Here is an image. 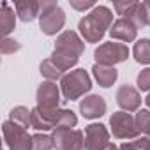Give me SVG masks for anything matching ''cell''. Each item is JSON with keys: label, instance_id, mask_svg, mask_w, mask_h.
Instances as JSON below:
<instances>
[{"label": "cell", "instance_id": "6da1fadb", "mask_svg": "<svg viewBox=\"0 0 150 150\" xmlns=\"http://www.w3.org/2000/svg\"><path fill=\"white\" fill-rule=\"evenodd\" d=\"M83 51H85V42L80 39V35L72 30H65L57 37L55 50L51 53V62L60 71H69L78 64Z\"/></svg>", "mask_w": 150, "mask_h": 150}, {"label": "cell", "instance_id": "7a4b0ae2", "mask_svg": "<svg viewBox=\"0 0 150 150\" xmlns=\"http://www.w3.org/2000/svg\"><path fill=\"white\" fill-rule=\"evenodd\" d=\"M113 23V13L106 6H96L85 18L80 20L78 28L87 42H99Z\"/></svg>", "mask_w": 150, "mask_h": 150}, {"label": "cell", "instance_id": "3957f363", "mask_svg": "<svg viewBox=\"0 0 150 150\" xmlns=\"http://www.w3.org/2000/svg\"><path fill=\"white\" fill-rule=\"evenodd\" d=\"M92 88V80L85 69H74L60 80V90L64 101H76Z\"/></svg>", "mask_w": 150, "mask_h": 150}, {"label": "cell", "instance_id": "277c9868", "mask_svg": "<svg viewBox=\"0 0 150 150\" xmlns=\"http://www.w3.org/2000/svg\"><path fill=\"white\" fill-rule=\"evenodd\" d=\"M65 25V13L55 0H42L41 2V14H39V27L41 32L46 35H55Z\"/></svg>", "mask_w": 150, "mask_h": 150}, {"label": "cell", "instance_id": "5b68a950", "mask_svg": "<svg viewBox=\"0 0 150 150\" xmlns=\"http://www.w3.org/2000/svg\"><path fill=\"white\" fill-rule=\"evenodd\" d=\"M94 58L96 64L115 67L117 64H122L129 58V48L124 42H104L94 51Z\"/></svg>", "mask_w": 150, "mask_h": 150}, {"label": "cell", "instance_id": "8992f818", "mask_svg": "<svg viewBox=\"0 0 150 150\" xmlns=\"http://www.w3.org/2000/svg\"><path fill=\"white\" fill-rule=\"evenodd\" d=\"M4 141L9 146V150H32V136L28 131L11 120H6L2 124Z\"/></svg>", "mask_w": 150, "mask_h": 150}, {"label": "cell", "instance_id": "52a82bcc", "mask_svg": "<svg viewBox=\"0 0 150 150\" xmlns=\"http://www.w3.org/2000/svg\"><path fill=\"white\" fill-rule=\"evenodd\" d=\"M111 132L118 139H134L138 138L139 131L136 127V118L127 111H117L110 117Z\"/></svg>", "mask_w": 150, "mask_h": 150}, {"label": "cell", "instance_id": "ba28073f", "mask_svg": "<svg viewBox=\"0 0 150 150\" xmlns=\"http://www.w3.org/2000/svg\"><path fill=\"white\" fill-rule=\"evenodd\" d=\"M51 136L57 150H87L85 132L80 129H55Z\"/></svg>", "mask_w": 150, "mask_h": 150}, {"label": "cell", "instance_id": "9c48e42d", "mask_svg": "<svg viewBox=\"0 0 150 150\" xmlns=\"http://www.w3.org/2000/svg\"><path fill=\"white\" fill-rule=\"evenodd\" d=\"M60 88L57 87L55 81H42L35 92V99H37V106L42 110H58L60 104Z\"/></svg>", "mask_w": 150, "mask_h": 150}, {"label": "cell", "instance_id": "30bf717a", "mask_svg": "<svg viewBox=\"0 0 150 150\" xmlns=\"http://www.w3.org/2000/svg\"><path fill=\"white\" fill-rule=\"evenodd\" d=\"M110 131L103 124H90L85 127V148L87 150H103L110 141Z\"/></svg>", "mask_w": 150, "mask_h": 150}, {"label": "cell", "instance_id": "8fae6325", "mask_svg": "<svg viewBox=\"0 0 150 150\" xmlns=\"http://www.w3.org/2000/svg\"><path fill=\"white\" fill-rule=\"evenodd\" d=\"M115 99H117V104L124 110V111H136L139 106H141V96L139 92L132 87V85H120L117 94H115Z\"/></svg>", "mask_w": 150, "mask_h": 150}, {"label": "cell", "instance_id": "7c38bea8", "mask_svg": "<svg viewBox=\"0 0 150 150\" xmlns=\"http://www.w3.org/2000/svg\"><path fill=\"white\" fill-rule=\"evenodd\" d=\"M108 110V104L104 101V97L101 96H88L85 97L81 103H80V113L83 115V118H88V120H94V118H99L106 113Z\"/></svg>", "mask_w": 150, "mask_h": 150}, {"label": "cell", "instance_id": "4fadbf2b", "mask_svg": "<svg viewBox=\"0 0 150 150\" xmlns=\"http://www.w3.org/2000/svg\"><path fill=\"white\" fill-rule=\"evenodd\" d=\"M57 117H58V110H42L39 106H35L32 110V127L37 131H55V124H57Z\"/></svg>", "mask_w": 150, "mask_h": 150}, {"label": "cell", "instance_id": "5bb4252c", "mask_svg": "<svg viewBox=\"0 0 150 150\" xmlns=\"http://www.w3.org/2000/svg\"><path fill=\"white\" fill-rule=\"evenodd\" d=\"M136 34H138V28L136 25L127 20V18H118L111 28H110V35L111 39H117V41H124V42H132L136 39Z\"/></svg>", "mask_w": 150, "mask_h": 150}, {"label": "cell", "instance_id": "9a60e30c", "mask_svg": "<svg viewBox=\"0 0 150 150\" xmlns=\"http://www.w3.org/2000/svg\"><path fill=\"white\" fill-rule=\"evenodd\" d=\"M92 72H94V78L96 81L99 83V87L103 88H110L117 78H118V71L111 65H103V64H94L92 67Z\"/></svg>", "mask_w": 150, "mask_h": 150}, {"label": "cell", "instance_id": "2e32d148", "mask_svg": "<svg viewBox=\"0 0 150 150\" xmlns=\"http://www.w3.org/2000/svg\"><path fill=\"white\" fill-rule=\"evenodd\" d=\"M14 9H16V16L28 23V21H34L35 18H39L41 14V2H35V0H23V2H16L14 4Z\"/></svg>", "mask_w": 150, "mask_h": 150}, {"label": "cell", "instance_id": "e0dca14e", "mask_svg": "<svg viewBox=\"0 0 150 150\" xmlns=\"http://www.w3.org/2000/svg\"><path fill=\"white\" fill-rule=\"evenodd\" d=\"M16 27V14L14 9L9 7L7 2H2V11H0V34L7 37Z\"/></svg>", "mask_w": 150, "mask_h": 150}, {"label": "cell", "instance_id": "ac0fdd59", "mask_svg": "<svg viewBox=\"0 0 150 150\" xmlns=\"http://www.w3.org/2000/svg\"><path fill=\"white\" fill-rule=\"evenodd\" d=\"M9 120L25 127V129H28V127H32V110H28L25 106H16V108L11 110Z\"/></svg>", "mask_w": 150, "mask_h": 150}, {"label": "cell", "instance_id": "d6986e66", "mask_svg": "<svg viewBox=\"0 0 150 150\" xmlns=\"http://www.w3.org/2000/svg\"><path fill=\"white\" fill-rule=\"evenodd\" d=\"M39 72L42 74V78H46L48 81H57V80H62V78L65 76L64 71H60V69L51 62V58L41 62V65H39Z\"/></svg>", "mask_w": 150, "mask_h": 150}, {"label": "cell", "instance_id": "ffe728a7", "mask_svg": "<svg viewBox=\"0 0 150 150\" xmlns=\"http://www.w3.org/2000/svg\"><path fill=\"white\" fill-rule=\"evenodd\" d=\"M132 55L138 64H150V39H139L132 48Z\"/></svg>", "mask_w": 150, "mask_h": 150}, {"label": "cell", "instance_id": "44dd1931", "mask_svg": "<svg viewBox=\"0 0 150 150\" xmlns=\"http://www.w3.org/2000/svg\"><path fill=\"white\" fill-rule=\"evenodd\" d=\"M76 124H78V117L74 115L72 110H58L55 129H72L76 127Z\"/></svg>", "mask_w": 150, "mask_h": 150}, {"label": "cell", "instance_id": "7402d4cb", "mask_svg": "<svg viewBox=\"0 0 150 150\" xmlns=\"http://www.w3.org/2000/svg\"><path fill=\"white\" fill-rule=\"evenodd\" d=\"M53 148H55L53 136L41 132L32 136V150H53Z\"/></svg>", "mask_w": 150, "mask_h": 150}, {"label": "cell", "instance_id": "603a6c76", "mask_svg": "<svg viewBox=\"0 0 150 150\" xmlns=\"http://www.w3.org/2000/svg\"><path fill=\"white\" fill-rule=\"evenodd\" d=\"M21 50V42H18L16 39H11V37H4L2 42H0V53L2 55H11V53H16Z\"/></svg>", "mask_w": 150, "mask_h": 150}, {"label": "cell", "instance_id": "cb8c5ba5", "mask_svg": "<svg viewBox=\"0 0 150 150\" xmlns=\"http://www.w3.org/2000/svg\"><path fill=\"white\" fill-rule=\"evenodd\" d=\"M134 118H136V127L139 132H146L150 129V111L148 110H139Z\"/></svg>", "mask_w": 150, "mask_h": 150}, {"label": "cell", "instance_id": "d4e9b609", "mask_svg": "<svg viewBox=\"0 0 150 150\" xmlns=\"http://www.w3.org/2000/svg\"><path fill=\"white\" fill-rule=\"evenodd\" d=\"M136 85L141 92H146L150 90V67L143 69L139 74H138V78H136Z\"/></svg>", "mask_w": 150, "mask_h": 150}, {"label": "cell", "instance_id": "484cf974", "mask_svg": "<svg viewBox=\"0 0 150 150\" xmlns=\"http://www.w3.org/2000/svg\"><path fill=\"white\" fill-rule=\"evenodd\" d=\"M146 141L148 138H136L134 141H127L124 145H120V150H146Z\"/></svg>", "mask_w": 150, "mask_h": 150}, {"label": "cell", "instance_id": "4316f807", "mask_svg": "<svg viewBox=\"0 0 150 150\" xmlns=\"http://www.w3.org/2000/svg\"><path fill=\"white\" fill-rule=\"evenodd\" d=\"M71 7H74L76 11H87V9H94L96 4L92 2V0H88V2H78V0H71Z\"/></svg>", "mask_w": 150, "mask_h": 150}, {"label": "cell", "instance_id": "83f0119b", "mask_svg": "<svg viewBox=\"0 0 150 150\" xmlns=\"http://www.w3.org/2000/svg\"><path fill=\"white\" fill-rule=\"evenodd\" d=\"M141 4H143V13H145L146 27H150V0H146V2H141Z\"/></svg>", "mask_w": 150, "mask_h": 150}, {"label": "cell", "instance_id": "f1b7e54d", "mask_svg": "<svg viewBox=\"0 0 150 150\" xmlns=\"http://www.w3.org/2000/svg\"><path fill=\"white\" fill-rule=\"evenodd\" d=\"M103 150H120V148H118L117 145H113V143H108V145H106Z\"/></svg>", "mask_w": 150, "mask_h": 150}, {"label": "cell", "instance_id": "f546056e", "mask_svg": "<svg viewBox=\"0 0 150 150\" xmlns=\"http://www.w3.org/2000/svg\"><path fill=\"white\" fill-rule=\"evenodd\" d=\"M145 103H146V106H148V108H150V94H148V96H146V99H145Z\"/></svg>", "mask_w": 150, "mask_h": 150}, {"label": "cell", "instance_id": "4dcf8cb0", "mask_svg": "<svg viewBox=\"0 0 150 150\" xmlns=\"http://www.w3.org/2000/svg\"><path fill=\"white\" fill-rule=\"evenodd\" d=\"M146 150H150V138H148V141H146Z\"/></svg>", "mask_w": 150, "mask_h": 150}, {"label": "cell", "instance_id": "1f68e13d", "mask_svg": "<svg viewBox=\"0 0 150 150\" xmlns=\"http://www.w3.org/2000/svg\"><path fill=\"white\" fill-rule=\"evenodd\" d=\"M145 134H146V138H150V129H148V131H146Z\"/></svg>", "mask_w": 150, "mask_h": 150}]
</instances>
